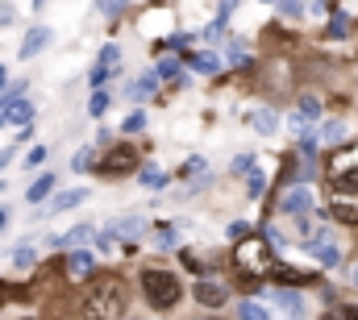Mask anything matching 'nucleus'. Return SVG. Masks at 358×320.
Masks as SVG:
<instances>
[{
  "label": "nucleus",
  "instance_id": "obj_53",
  "mask_svg": "<svg viewBox=\"0 0 358 320\" xmlns=\"http://www.w3.org/2000/svg\"><path fill=\"white\" fill-rule=\"evenodd\" d=\"M4 229H8V208L0 204V233H4Z\"/></svg>",
  "mask_w": 358,
  "mask_h": 320
},
{
  "label": "nucleus",
  "instance_id": "obj_51",
  "mask_svg": "<svg viewBox=\"0 0 358 320\" xmlns=\"http://www.w3.org/2000/svg\"><path fill=\"white\" fill-rule=\"evenodd\" d=\"M234 8H238V0H221V4H217V17H221V21H229V13H234Z\"/></svg>",
  "mask_w": 358,
  "mask_h": 320
},
{
  "label": "nucleus",
  "instance_id": "obj_22",
  "mask_svg": "<svg viewBox=\"0 0 358 320\" xmlns=\"http://www.w3.org/2000/svg\"><path fill=\"white\" fill-rule=\"evenodd\" d=\"M267 83L271 87H279V92H292V87H296V71H292V63H287V59L267 63Z\"/></svg>",
  "mask_w": 358,
  "mask_h": 320
},
{
  "label": "nucleus",
  "instance_id": "obj_41",
  "mask_svg": "<svg viewBox=\"0 0 358 320\" xmlns=\"http://www.w3.org/2000/svg\"><path fill=\"white\" fill-rule=\"evenodd\" d=\"M129 4H134V0H96V13H100V17H108V21H117Z\"/></svg>",
  "mask_w": 358,
  "mask_h": 320
},
{
  "label": "nucleus",
  "instance_id": "obj_4",
  "mask_svg": "<svg viewBox=\"0 0 358 320\" xmlns=\"http://www.w3.org/2000/svg\"><path fill=\"white\" fill-rule=\"evenodd\" d=\"M142 150L134 146V142H113V146H104V154L92 162V170L100 175V179H129L138 166H142Z\"/></svg>",
  "mask_w": 358,
  "mask_h": 320
},
{
  "label": "nucleus",
  "instance_id": "obj_37",
  "mask_svg": "<svg viewBox=\"0 0 358 320\" xmlns=\"http://www.w3.org/2000/svg\"><path fill=\"white\" fill-rule=\"evenodd\" d=\"M238 320H271V312H267V304L242 300V304H238Z\"/></svg>",
  "mask_w": 358,
  "mask_h": 320
},
{
  "label": "nucleus",
  "instance_id": "obj_11",
  "mask_svg": "<svg viewBox=\"0 0 358 320\" xmlns=\"http://www.w3.org/2000/svg\"><path fill=\"white\" fill-rule=\"evenodd\" d=\"M92 238H96V225H92V221H80V225H71L67 233H55L46 245H50V249H84Z\"/></svg>",
  "mask_w": 358,
  "mask_h": 320
},
{
  "label": "nucleus",
  "instance_id": "obj_14",
  "mask_svg": "<svg viewBox=\"0 0 358 320\" xmlns=\"http://www.w3.org/2000/svg\"><path fill=\"white\" fill-rule=\"evenodd\" d=\"M267 279H275L279 287H296V291H300V287H313V283H317V270H296V266H287V262H275Z\"/></svg>",
  "mask_w": 358,
  "mask_h": 320
},
{
  "label": "nucleus",
  "instance_id": "obj_38",
  "mask_svg": "<svg viewBox=\"0 0 358 320\" xmlns=\"http://www.w3.org/2000/svg\"><path fill=\"white\" fill-rule=\"evenodd\" d=\"M92 162H96V146H80V150L71 154V170L84 175V170H92Z\"/></svg>",
  "mask_w": 358,
  "mask_h": 320
},
{
  "label": "nucleus",
  "instance_id": "obj_40",
  "mask_svg": "<svg viewBox=\"0 0 358 320\" xmlns=\"http://www.w3.org/2000/svg\"><path fill=\"white\" fill-rule=\"evenodd\" d=\"M271 4L279 8L283 21H300V17H304V0H271Z\"/></svg>",
  "mask_w": 358,
  "mask_h": 320
},
{
  "label": "nucleus",
  "instance_id": "obj_25",
  "mask_svg": "<svg viewBox=\"0 0 358 320\" xmlns=\"http://www.w3.org/2000/svg\"><path fill=\"white\" fill-rule=\"evenodd\" d=\"M55 187H59V179H55V170H46V175H38L34 183H29V191H25V200L38 208V204H46V196H55Z\"/></svg>",
  "mask_w": 358,
  "mask_h": 320
},
{
  "label": "nucleus",
  "instance_id": "obj_13",
  "mask_svg": "<svg viewBox=\"0 0 358 320\" xmlns=\"http://www.w3.org/2000/svg\"><path fill=\"white\" fill-rule=\"evenodd\" d=\"M146 229H150L146 217H113L104 233L113 241H138V238H146Z\"/></svg>",
  "mask_w": 358,
  "mask_h": 320
},
{
  "label": "nucleus",
  "instance_id": "obj_44",
  "mask_svg": "<svg viewBox=\"0 0 358 320\" xmlns=\"http://www.w3.org/2000/svg\"><path fill=\"white\" fill-rule=\"evenodd\" d=\"M317 150H321V142H317V133L308 129V133H300V159H317Z\"/></svg>",
  "mask_w": 358,
  "mask_h": 320
},
{
  "label": "nucleus",
  "instance_id": "obj_24",
  "mask_svg": "<svg viewBox=\"0 0 358 320\" xmlns=\"http://www.w3.org/2000/svg\"><path fill=\"white\" fill-rule=\"evenodd\" d=\"M350 34H355V17H350V13H342V8H334V13H329V25H325V38L346 42Z\"/></svg>",
  "mask_w": 358,
  "mask_h": 320
},
{
  "label": "nucleus",
  "instance_id": "obj_48",
  "mask_svg": "<svg viewBox=\"0 0 358 320\" xmlns=\"http://www.w3.org/2000/svg\"><path fill=\"white\" fill-rule=\"evenodd\" d=\"M246 233H255V225H250V221H234V225H229V241H242Z\"/></svg>",
  "mask_w": 358,
  "mask_h": 320
},
{
  "label": "nucleus",
  "instance_id": "obj_2",
  "mask_svg": "<svg viewBox=\"0 0 358 320\" xmlns=\"http://www.w3.org/2000/svg\"><path fill=\"white\" fill-rule=\"evenodd\" d=\"M234 270H238V283H263L275 266V245L263 233H246L242 241H234V254H229Z\"/></svg>",
  "mask_w": 358,
  "mask_h": 320
},
{
  "label": "nucleus",
  "instance_id": "obj_52",
  "mask_svg": "<svg viewBox=\"0 0 358 320\" xmlns=\"http://www.w3.org/2000/svg\"><path fill=\"white\" fill-rule=\"evenodd\" d=\"M0 300H21V296H17V287H13V283H0Z\"/></svg>",
  "mask_w": 358,
  "mask_h": 320
},
{
  "label": "nucleus",
  "instance_id": "obj_16",
  "mask_svg": "<svg viewBox=\"0 0 358 320\" xmlns=\"http://www.w3.org/2000/svg\"><path fill=\"white\" fill-rule=\"evenodd\" d=\"M150 96H159V75H155V71H142L138 80L125 83V100H129V104H146Z\"/></svg>",
  "mask_w": 358,
  "mask_h": 320
},
{
  "label": "nucleus",
  "instance_id": "obj_33",
  "mask_svg": "<svg viewBox=\"0 0 358 320\" xmlns=\"http://www.w3.org/2000/svg\"><path fill=\"white\" fill-rule=\"evenodd\" d=\"M108 104H113V92H108V87H92V96H88V112L92 117H104Z\"/></svg>",
  "mask_w": 358,
  "mask_h": 320
},
{
  "label": "nucleus",
  "instance_id": "obj_23",
  "mask_svg": "<svg viewBox=\"0 0 358 320\" xmlns=\"http://www.w3.org/2000/svg\"><path fill=\"white\" fill-rule=\"evenodd\" d=\"M350 138V125L342 121V117H329V121H321V129H317V142H325V146H342Z\"/></svg>",
  "mask_w": 358,
  "mask_h": 320
},
{
  "label": "nucleus",
  "instance_id": "obj_56",
  "mask_svg": "<svg viewBox=\"0 0 358 320\" xmlns=\"http://www.w3.org/2000/svg\"><path fill=\"white\" fill-rule=\"evenodd\" d=\"M355 287H358V266H355Z\"/></svg>",
  "mask_w": 358,
  "mask_h": 320
},
{
  "label": "nucleus",
  "instance_id": "obj_20",
  "mask_svg": "<svg viewBox=\"0 0 358 320\" xmlns=\"http://www.w3.org/2000/svg\"><path fill=\"white\" fill-rule=\"evenodd\" d=\"M179 262H183L192 275H200V279H208V270L217 266V258H208L204 249H187V245H179Z\"/></svg>",
  "mask_w": 358,
  "mask_h": 320
},
{
  "label": "nucleus",
  "instance_id": "obj_50",
  "mask_svg": "<svg viewBox=\"0 0 358 320\" xmlns=\"http://www.w3.org/2000/svg\"><path fill=\"white\" fill-rule=\"evenodd\" d=\"M13 162H17V146H4V150H0V170H8Z\"/></svg>",
  "mask_w": 358,
  "mask_h": 320
},
{
  "label": "nucleus",
  "instance_id": "obj_7",
  "mask_svg": "<svg viewBox=\"0 0 358 320\" xmlns=\"http://www.w3.org/2000/svg\"><path fill=\"white\" fill-rule=\"evenodd\" d=\"M179 59H183V67H187L192 75H208V80H217V75H225V63H221V50H208V46H200V50H183Z\"/></svg>",
  "mask_w": 358,
  "mask_h": 320
},
{
  "label": "nucleus",
  "instance_id": "obj_6",
  "mask_svg": "<svg viewBox=\"0 0 358 320\" xmlns=\"http://www.w3.org/2000/svg\"><path fill=\"white\" fill-rule=\"evenodd\" d=\"M325 179H329V183H358V142H342V146L329 154Z\"/></svg>",
  "mask_w": 358,
  "mask_h": 320
},
{
  "label": "nucleus",
  "instance_id": "obj_45",
  "mask_svg": "<svg viewBox=\"0 0 358 320\" xmlns=\"http://www.w3.org/2000/svg\"><path fill=\"white\" fill-rule=\"evenodd\" d=\"M229 170H234V175H250V170H255V154H238V159L229 162Z\"/></svg>",
  "mask_w": 358,
  "mask_h": 320
},
{
  "label": "nucleus",
  "instance_id": "obj_17",
  "mask_svg": "<svg viewBox=\"0 0 358 320\" xmlns=\"http://www.w3.org/2000/svg\"><path fill=\"white\" fill-rule=\"evenodd\" d=\"M221 63H225V71H250L255 67V54L238 42V38H229L225 42V54H221Z\"/></svg>",
  "mask_w": 358,
  "mask_h": 320
},
{
  "label": "nucleus",
  "instance_id": "obj_54",
  "mask_svg": "<svg viewBox=\"0 0 358 320\" xmlns=\"http://www.w3.org/2000/svg\"><path fill=\"white\" fill-rule=\"evenodd\" d=\"M4 83H8V67L0 63V92H4Z\"/></svg>",
  "mask_w": 358,
  "mask_h": 320
},
{
  "label": "nucleus",
  "instance_id": "obj_42",
  "mask_svg": "<svg viewBox=\"0 0 358 320\" xmlns=\"http://www.w3.org/2000/svg\"><path fill=\"white\" fill-rule=\"evenodd\" d=\"M46 159H50V146H29V154H25V170H42L46 166Z\"/></svg>",
  "mask_w": 358,
  "mask_h": 320
},
{
  "label": "nucleus",
  "instance_id": "obj_3",
  "mask_svg": "<svg viewBox=\"0 0 358 320\" xmlns=\"http://www.w3.org/2000/svg\"><path fill=\"white\" fill-rule=\"evenodd\" d=\"M138 287H142V300L155 312H171L183 300V283H179L176 270H167V266H142L138 270Z\"/></svg>",
  "mask_w": 358,
  "mask_h": 320
},
{
  "label": "nucleus",
  "instance_id": "obj_18",
  "mask_svg": "<svg viewBox=\"0 0 358 320\" xmlns=\"http://www.w3.org/2000/svg\"><path fill=\"white\" fill-rule=\"evenodd\" d=\"M308 249V258L317 262V266H325V270H338L342 262H346V254H342V245L338 241H325V245H304Z\"/></svg>",
  "mask_w": 358,
  "mask_h": 320
},
{
  "label": "nucleus",
  "instance_id": "obj_46",
  "mask_svg": "<svg viewBox=\"0 0 358 320\" xmlns=\"http://www.w3.org/2000/svg\"><path fill=\"white\" fill-rule=\"evenodd\" d=\"M287 129H292V133L300 138V133H308V129H313V121H304L300 112H292V117H287Z\"/></svg>",
  "mask_w": 358,
  "mask_h": 320
},
{
  "label": "nucleus",
  "instance_id": "obj_55",
  "mask_svg": "<svg viewBox=\"0 0 358 320\" xmlns=\"http://www.w3.org/2000/svg\"><path fill=\"white\" fill-rule=\"evenodd\" d=\"M4 104H8V96H0V129H4Z\"/></svg>",
  "mask_w": 358,
  "mask_h": 320
},
{
  "label": "nucleus",
  "instance_id": "obj_28",
  "mask_svg": "<svg viewBox=\"0 0 358 320\" xmlns=\"http://www.w3.org/2000/svg\"><path fill=\"white\" fill-rule=\"evenodd\" d=\"M134 175H138V183H142V187H150V191H163V187L171 183V179H167V170H163V166H155V162H142Z\"/></svg>",
  "mask_w": 358,
  "mask_h": 320
},
{
  "label": "nucleus",
  "instance_id": "obj_9",
  "mask_svg": "<svg viewBox=\"0 0 358 320\" xmlns=\"http://www.w3.org/2000/svg\"><path fill=\"white\" fill-rule=\"evenodd\" d=\"M279 212H283V217H308V212H313V187L292 183V187L279 196Z\"/></svg>",
  "mask_w": 358,
  "mask_h": 320
},
{
  "label": "nucleus",
  "instance_id": "obj_35",
  "mask_svg": "<svg viewBox=\"0 0 358 320\" xmlns=\"http://www.w3.org/2000/svg\"><path fill=\"white\" fill-rule=\"evenodd\" d=\"M34 262H38V249H34L29 241L13 249V266H17V270H34Z\"/></svg>",
  "mask_w": 358,
  "mask_h": 320
},
{
  "label": "nucleus",
  "instance_id": "obj_49",
  "mask_svg": "<svg viewBox=\"0 0 358 320\" xmlns=\"http://www.w3.org/2000/svg\"><path fill=\"white\" fill-rule=\"evenodd\" d=\"M108 80H113V71H104V67H92V71H88V83H92V87H104Z\"/></svg>",
  "mask_w": 358,
  "mask_h": 320
},
{
  "label": "nucleus",
  "instance_id": "obj_26",
  "mask_svg": "<svg viewBox=\"0 0 358 320\" xmlns=\"http://www.w3.org/2000/svg\"><path fill=\"white\" fill-rule=\"evenodd\" d=\"M271 300H275V308H279V312H287V317H296V320L304 317V300H300V291H296V287H279Z\"/></svg>",
  "mask_w": 358,
  "mask_h": 320
},
{
  "label": "nucleus",
  "instance_id": "obj_10",
  "mask_svg": "<svg viewBox=\"0 0 358 320\" xmlns=\"http://www.w3.org/2000/svg\"><path fill=\"white\" fill-rule=\"evenodd\" d=\"M84 200H88V191H84V187H67V191H55V196H50L46 204H38V212H42V217L50 221V217H63V212L80 208Z\"/></svg>",
  "mask_w": 358,
  "mask_h": 320
},
{
  "label": "nucleus",
  "instance_id": "obj_29",
  "mask_svg": "<svg viewBox=\"0 0 358 320\" xmlns=\"http://www.w3.org/2000/svg\"><path fill=\"white\" fill-rule=\"evenodd\" d=\"M183 229H187V225H183V221H167V225H159V233H155V245H159V249H179V241H183Z\"/></svg>",
  "mask_w": 358,
  "mask_h": 320
},
{
  "label": "nucleus",
  "instance_id": "obj_31",
  "mask_svg": "<svg viewBox=\"0 0 358 320\" xmlns=\"http://www.w3.org/2000/svg\"><path fill=\"white\" fill-rule=\"evenodd\" d=\"M96 67H104V71H113V75H117V71H121V46H117V42H104V46H100Z\"/></svg>",
  "mask_w": 358,
  "mask_h": 320
},
{
  "label": "nucleus",
  "instance_id": "obj_8",
  "mask_svg": "<svg viewBox=\"0 0 358 320\" xmlns=\"http://www.w3.org/2000/svg\"><path fill=\"white\" fill-rule=\"evenodd\" d=\"M59 266H63V275L71 279V283H88L92 275H96V254H92L88 245L84 249H67L63 258H55Z\"/></svg>",
  "mask_w": 358,
  "mask_h": 320
},
{
  "label": "nucleus",
  "instance_id": "obj_21",
  "mask_svg": "<svg viewBox=\"0 0 358 320\" xmlns=\"http://www.w3.org/2000/svg\"><path fill=\"white\" fill-rule=\"evenodd\" d=\"M246 125H250L255 133L271 138V133H279V112H275V108H250V112H246Z\"/></svg>",
  "mask_w": 358,
  "mask_h": 320
},
{
  "label": "nucleus",
  "instance_id": "obj_27",
  "mask_svg": "<svg viewBox=\"0 0 358 320\" xmlns=\"http://www.w3.org/2000/svg\"><path fill=\"white\" fill-rule=\"evenodd\" d=\"M200 42L208 46V50H217V46H225L229 42V21H221V17H213L204 29H200Z\"/></svg>",
  "mask_w": 358,
  "mask_h": 320
},
{
  "label": "nucleus",
  "instance_id": "obj_32",
  "mask_svg": "<svg viewBox=\"0 0 358 320\" xmlns=\"http://www.w3.org/2000/svg\"><path fill=\"white\" fill-rule=\"evenodd\" d=\"M296 112L304 117V121H321V112H325V104H321V96H300V104H296Z\"/></svg>",
  "mask_w": 358,
  "mask_h": 320
},
{
  "label": "nucleus",
  "instance_id": "obj_30",
  "mask_svg": "<svg viewBox=\"0 0 358 320\" xmlns=\"http://www.w3.org/2000/svg\"><path fill=\"white\" fill-rule=\"evenodd\" d=\"M187 67H183V59L179 54H167V59H159V67H155V75H159V83H179V75H183Z\"/></svg>",
  "mask_w": 358,
  "mask_h": 320
},
{
  "label": "nucleus",
  "instance_id": "obj_15",
  "mask_svg": "<svg viewBox=\"0 0 358 320\" xmlns=\"http://www.w3.org/2000/svg\"><path fill=\"white\" fill-rule=\"evenodd\" d=\"M4 96V92H0ZM4 125H13V129H25V125H34V100L29 96H8V104H4Z\"/></svg>",
  "mask_w": 358,
  "mask_h": 320
},
{
  "label": "nucleus",
  "instance_id": "obj_43",
  "mask_svg": "<svg viewBox=\"0 0 358 320\" xmlns=\"http://www.w3.org/2000/svg\"><path fill=\"white\" fill-rule=\"evenodd\" d=\"M246 191H250V200H263V191H267V175H263L259 166L246 175Z\"/></svg>",
  "mask_w": 358,
  "mask_h": 320
},
{
  "label": "nucleus",
  "instance_id": "obj_34",
  "mask_svg": "<svg viewBox=\"0 0 358 320\" xmlns=\"http://www.w3.org/2000/svg\"><path fill=\"white\" fill-rule=\"evenodd\" d=\"M200 175H208V159L192 154L187 162H179V179H200Z\"/></svg>",
  "mask_w": 358,
  "mask_h": 320
},
{
  "label": "nucleus",
  "instance_id": "obj_39",
  "mask_svg": "<svg viewBox=\"0 0 358 320\" xmlns=\"http://www.w3.org/2000/svg\"><path fill=\"white\" fill-rule=\"evenodd\" d=\"M121 133H129V138H138V133H146V112L142 108H134L125 121H121Z\"/></svg>",
  "mask_w": 358,
  "mask_h": 320
},
{
  "label": "nucleus",
  "instance_id": "obj_1",
  "mask_svg": "<svg viewBox=\"0 0 358 320\" xmlns=\"http://www.w3.org/2000/svg\"><path fill=\"white\" fill-rule=\"evenodd\" d=\"M125 317V287L117 275H92L84 304H80V320H121Z\"/></svg>",
  "mask_w": 358,
  "mask_h": 320
},
{
  "label": "nucleus",
  "instance_id": "obj_5",
  "mask_svg": "<svg viewBox=\"0 0 358 320\" xmlns=\"http://www.w3.org/2000/svg\"><path fill=\"white\" fill-rule=\"evenodd\" d=\"M325 204H329V217H334L338 225L358 229V183H329Z\"/></svg>",
  "mask_w": 358,
  "mask_h": 320
},
{
  "label": "nucleus",
  "instance_id": "obj_19",
  "mask_svg": "<svg viewBox=\"0 0 358 320\" xmlns=\"http://www.w3.org/2000/svg\"><path fill=\"white\" fill-rule=\"evenodd\" d=\"M192 296H196V304H200V308H221V304L229 300V291H225L221 283H213V279H200Z\"/></svg>",
  "mask_w": 358,
  "mask_h": 320
},
{
  "label": "nucleus",
  "instance_id": "obj_36",
  "mask_svg": "<svg viewBox=\"0 0 358 320\" xmlns=\"http://www.w3.org/2000/svg\"><path fill=\"white\" fill-rule=\"evenodd\" d=\"M321 320H358V304H329L325 312H321Z\"/></svg>",
  "mask_w": 358,
  "mask_h": 320
},
{
  "label": "nucleus",
  "instance_id": "obj_47",
  "mask_svg": "<svg viewBox=\"0 0 358 320\" xmlns=\"http://www.w3.org/2000/svg\"><path fill=\"white\" fill-rule=\"evenodd\" d=\"M17 21V8H13V0H0V29H8Z\"/></svg>",
  "mask_w": 358,
  "mask_h": 320
},
{
  "label": "nucleus",
  "instance_id": "obj_12",
  "mask_svg": "<svg viewBox=\"0 0 358 320\" xmlns=\"http://www.w3.org/2000/svg\"><path fill=\"white\" fill-rule=\"evenodd\" d=\"M55 42V34H50V25H34V29H25V38H21V50H17V59L21 63H29V59H38L46 46Z\"/></svg>",
  "mask_w": 358,
  "mask_h": 320
}]
</instances>
